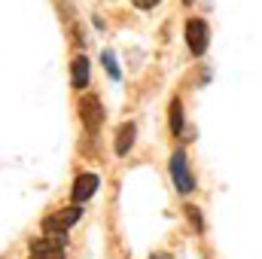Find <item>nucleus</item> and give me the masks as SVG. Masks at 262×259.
Returning a JSON list of instances; mask_svg holds the SVG:
<instances>
[{"instance_id": "6e6552de", "label": "nucleus", "mask_w": 262, "mask_h": 259, "mask_svg": "<svg viewBox=\"0 0 262 259\" xmlns=\"http://www.w3.org/2000/svg\"><path fill=\"white\" fill-rule=\"evenodd\" d=\"M134 134H137L134 122H125L122 128L116 131V156H128L131 143H134Z\"/></svg>"}, {"instance_id": "7ed1b4c3", "label": "nucleus", "mask_w": 262, "mask_h": 259, "mask_svg": "<svg viewBox=\"0 0 262 259\" xmlns=\"http://www.w3.org/2000/svg\"><path fill=\"white\" fill-rule=\"evenodd\" d=\"M79 119H82V125L92 131V134L101 128V122H104V107H101V98H98V95H82V101H79Z\"/></svg>"}, {"instance_id": "f257e3e1", "label": "nucleus", "mask_w": 262, "mask_h": 259, "mask_svg": "<svg viewBox=\"0 0 262 259\" xmlns=\"http://www.w3.org/2000/svg\"><path fill=\"white\" fill-rule=\"evenodd\" d=\"M79 217H82V207H79V204L64 207V210H55V213H49V217L43 220V232H46L49 238H61V241H64V232L70 226L79 223Z\"/></svg>"}, {"instance_id": "1a4fd4ad", "label": "nucleus", "mask_w": 262, "mask_h": 259, "mask_svg": "<svg viewBox=\"0 0 262 259\" xmlns=\"http://www.w3.org/2000/svg\"><path fill=\"white\" fill-rule=\"evenodd\" d=\"M171 131L180 137V131H183V104H180V98H174L171 101Z\"/></svg>"}, {"instance_id": "20e7f679", "label": "nucleus", "mask_w": 262, "mask_h": 259, "mask_svg": "<svg viewBox=\"0 0 262 259\" xmlns=\"http://www.w3.org/2000/svg\"><path fill=\"white\" fill-rule=\"evenodd\" d=\"M207 40H210V31L201 18H189L186 21V46L192 55H204L207 52Z\"/></svg>"}, {"instance_id": "9d476101", "label": "nucleus", "mask_w": 262, "mask_h": 259, "mask_svg": "<svg viewBox=\"0 0 262 259\" xmlns=\"http://www.w3.org/2000/svg\"><path fill=\"white\" fill-rule=\"evenodd\" d=\"M101 61H104V70L110 73V79H119V76H122V73H119V64H116V55H113V52H107V49H104V52H101Z\"/></svg>"}, {"instance_id": "4468645a", "label": "nucleus", "mask_w": 262, "mask_h": 259, "mask_svg": "<svg viewBox=\"0 0 262 259\" xmlns=\"http://www.w3.org/2000/svg\"><path fill=\"white\" fill-rule=\"evenodd\" d=\"M186 3H192V0H186Z\"/></svg>"}, {"instance_id": "9b49d317", "label": "nucleus", "mask_w": 262, "mask_h": 259, "mask_svg": "<svg viewBox=\"0 0 262 259\" xmlns=\"http://www.w3.org/2000/svg\"><path fill=\"white\" fill-rule=\"evenodd\" d=\"M186 217H189V223H192V229H195V232H204V223H201V213H198L195 204H189V207H186Z\"/></svg>"}, {"instance_id": "ddd939ff", "label": "nucleus", "mask_w": 262, "mask_h": 259, "mask_svg": "<svg viewBox=\"0 0 262 259\" xmlns=\"http://www.w3.org/2000/svg\"><path fill=\"white\" fill-rule=\"evenodd\" d=\"M149 259H174L171 253H156V256H149Z\"/></svg>"}, {"instance_id": "39448f33", "label": "nucleus", "mask_w": 262, "mask_h": 259, "mask_svg": "<svg viewBox=\"0 0 262 259\" xmlns=\"http://www.w3.org/2000/svg\"><path fill=\"white\" fill-rule=\"evenodd\" d=\"M64 241L61 238H37L34 244H31V256L28 259H64V247H61Z\"/></svg>"}, {"instance_id": "f03ea898", "label": "nucleus", "mask_w": 262, "mask_h": 259, "mask_svg": "<svg viewBox=\"0 0 262 259\" xmlns=\"http://www.w3.org/2000/svg\"><path fill=\"white\" fill-rule=\"evenodd\" d=\"M171 180H174V186H177L180 195H189L195 189V177L189 174V162H186V153L183 149H177L171 156Z\"/></svg>"}, {"instance_id": "f8f14e48", "label": "nucleus", "mask_w": 262, "mask_h": 259, "mask_svg": "<svg viewBox=\"0 0 262 259\" xmlns=\"http://www.w3.org/2000/svg\"><path fill=\"white\" fill-rule=\"evenodd\" d=\"M131 3H134L137 9H152V6H156V3H162V0H131Z\"/></svg>"}, {"instance_id": "0eeeda50", "label": "nucleus", "mask_w": 262, "mask_h": 259, "mask_svg": "<svg viewBox=\"0 0 262 259\" xmlns=\"http://www.w3.org/2000/svg\"><path fill=\"white\" fill-rule=\"evenodd\" d=\"M70 82H73V89H85L89 85V58L85 55L73 58V64H70Z\"/></svg>"}, {"instance_id": "423d86ee", "label": "nucleus", "mask_w": 262, "mask_h": 259, "mask_svg": "<svg viewBox=\"0 0 262 259\" xmlns=\"http://www.w3.org/2000/svg\"><path fill=\"white\" fill-rule=\"evenodd\" d=\"M98 192V174H79L76 180H73V204H82V201H89L92 195Z\"/></svg>"}]
</instances>
